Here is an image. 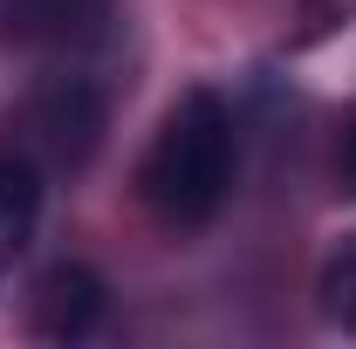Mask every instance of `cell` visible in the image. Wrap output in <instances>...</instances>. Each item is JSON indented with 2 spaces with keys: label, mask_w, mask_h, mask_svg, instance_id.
Wrapping results in <instances>:
<instances>
[{
  "label": "cell",
  "mask_w": 356,
  "mask_h": 349,
  "mask_svg": "<svg viewBox=\"0 0 356 349\" xmlns=\"http://www.w3.org/2000/svg\"><path fill=\"white\" fill-rule=\"evenodd\" d=\"M336 192L356 199V117H350V131H343V144H336Z\"/></svg>",
  "instance_id": "7"
},
{
  "label": "cell",
  "mask_w": 356,
  "mask_h": 349,
  "mask_svg": "<svg viewBox=\"0 0 356 349\" xmlns=\"http://www.w3.org/2000/svg\"><path fill=\"white\" fill-rule=\"evenodd\" d=\"M0 28L28 48H89L110 28V0H7Z\"/></svg>",
  "instance_id": "3"
},
{
  "label": "cell",
  "mask_w": 356,
  "mask_h": 349,
  "mask_svg": "<svg viewBox=\"0 0 356 349\" xmlns=\"http://www.w3.org/2000/svg\"><path fill=\"white\" fill-rule=\"evenodd\" d=\"M35 219H42V172H35V158H0V281L21 261V247L35 240Z\"/></svg>",
  "instance_id": "5"
},
{
  "label": "cell",
  "mask_w": 356,
  "mask_h": 349,
  "mask_svg": "<svg viewBox=\"0 0 356 349\" xmlns=\"http://www.w3.org/2000/svg\"><path fill=\"white\" fill-rule=\"evenodd\" d=\"M315 295H322V322L343 329V336H356V240L322 267V288Z\"/></svg>",
  "instance_id": "6"
},
{
  "label": "cell",
  "mask_w": 356,
  "mask_h": 349,
  "mask_svg": "<svg viewBox=\"0 0 356 349\" xmlns=\"http://www.w3.org/2000/svg\"><path fill=\"white\" fill-rule=\"evenodd\" d=\"M144 206L172 233H199L233 185V117L213 89H185L144 151Z\"/></svg>",
  "instance_id": "1"
},
{
  "label": "cell",
  "mask_w": 356,
  "mask_h": 349,
  "mask_svg": "<svg viewBox=\"0 0 356 349\" xmlns=\"http://www.w3.org/2000/svg\"><path fill=\"white\" fill-rule=\"evenodd\" d=\"M21 124H28V144H42L55 165H83L96 151V131H103V96L83 76H62V83L28 96Z\"/></svg>",
  "instance_id": "2"
},
{
  "label": "cell",
  "mask_w": 356,
  "mask_h": 349,
  "mask_svg": "<svg viewBox=\"0 0 356 349\" xmlns=\"http://www.w3.org/2000/svg\"><path fill=\"white\" fill-rule=\"evenodd\" d=\"M96 315H103V281L89 274V267L62 261L48 267L42 281H35V308H28V329L48 336V343H76L96 329Z\"/></svg>",
  "instance_id": "4"
}]
</instances>
